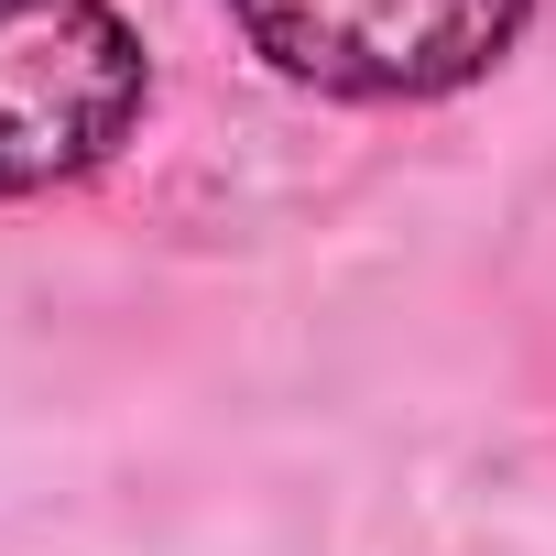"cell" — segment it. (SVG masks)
<instances>
[{
  "instance_id": "obj_1",
  "label": "cell",
  "mask_w": 556,
  "mask_h": 556,
  "mask_svg": "<svg viewBox=\"0 0 556 556\" xmlns=\"http://www.w3.org/2000/svg\"><path fill=\"white\" fill-rule=\"evenodd\" d=\"M142 34L110 0H0V197L110 164L142 121Z\"/></svg>"
},
{
  "instance_id": "obj_2",
  "label": "cell",
  "mask_w": 556,
  "mask_h": 556,
  "mask_svg": "<svg viewBox=\"0 0 556 556\" xmlns=\"http://www.w3.org/2000/svg\"><path fill=\"white\" fill-rule=\"evenodd\" d=\"M534 0H229L251 55L328 99H447L513 55Z\"/></svg>"
}]
</instances>
